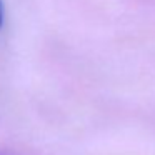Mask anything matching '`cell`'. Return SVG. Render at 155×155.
Masks as SVG:
<instances>
[{"label":"cell","mask_w":155,"mask_h":155,"mask_svg":"<svg viewBox=\"0 0 155 155\" xmlns=\"http://www.w3.org/2000/svg\"><path fill=\"white\" fill-rule=\"evenodd\" d=\"M2 20H4V10H2V2H0V27H2Z\"/></svg>","instance_id":"1"}]
</instances>
